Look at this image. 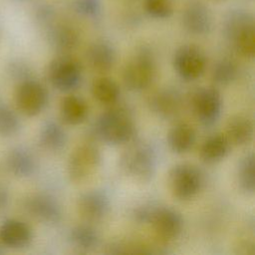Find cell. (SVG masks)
I'll use <instances>...</instances> for the list:
<instances>
[{"label": "cell", "mask_w": 255, "mask_h": 255, "mask_svg": "<svg viewBox=\"0 0 255 255\" xmlns=\"http://www.w3.org/2000/svg\"><path fill=\"white\" fill-rule=\"evenodd\" d=\"M134 218L140 223L149 224L155 237L161 242L176 239L183 228L181 214L169 206L144 204L135 209Z\"/></svg>", "instance_id": "1"}, {"label": "cell", "mask_w": 255, "mask_h": 255, "mask_svg": "<svg viewBox=\"0 0 255 255\" xmlns=\"http://www.w3.org/2000/svg\"><path fill=\"white\" fill-rule=\"evenodd\" d=\"M95 133L102 141L119 145L130 141L135 134V126L130 113L123 107L105 111L97 120Z\"/></svg>", "instance_id": "2"}, {"label": "cell", "mask_w": 255, "mask_h": 255, "mask_svg": "<svg viewBox=\"0 0 255 255\" xmlns=\"http://www.w3.org/2000/svg\"><path fill=\"white\" fill-rule=\"evenodd\" d=\"M156 166V152L149 143L144 141L130 144L120 158V167L124 174L139 183H147L152 180Z\"/></svg>", "instance_id": "3"}, {"label": "cell", "mask_w": 255, "mask_h": 255, "mask_svg": "<svg viewBox=\"0 0 255 255\" xmlns=\"http://www.w3.org/2000/svg\"><path fill=\"white\" fill-rule=\"evenodd\" d=\"M156 74V63L151 51L140 48L128 61L123 70V82L132 92H140L148 88Z\"/></svg>", "instance_id": "4"}, {"label": "cell", "mask_w": 255, "mask_h": 255, "mask_svg": "<svg viewBox=\"0 0 255 255\" xmlns=\"http://www.w3.org/2000/svg\"><path fill=\"white\" fill-rule=\"evenodd\" d=\"M102 161L100 149L93 143L78 145L70 154L68 160V175L75 183L90 180L99 170Z\"/></svg>", "instance_id": "5"}, {"label": "cell", "mask_w": 255, "mask_h": 255, "mask_svg": "<svg viewBox=\"0 0 255 255\" xmlns=\"http://www.w3.org/2000/svg\"><path fill=\"white\" fill-rule=\"evenodd\" d=\"M203 184V175L197 166L178 163L168 172V186L171 194L178 200H190L197 195Z\"/></svg>", "instance_id": "6"}, {"label": "cell", "mask_w": 255, "mask_h": 255, "mask_svg": "<svg viewBox=\"0 0 255 255\" xmlns=\"http://www.w3.org/2000/svg\"><path fill=\"white\" fill-rule=\"evenodd\" d=\"M227 36L235 51L245 58L252 59L255 54V25L253 17L237 13L228 20Z\"/></svg>", "instance_id": "7"}, {"label": "cell", "mask_w": 255, "mask_h": 255, "mask_svg": "<svg viewBox=\"0 0 255 255\" xmlns=\"http://www.w3.org/2000/svg\"><path fill=\"white\" fill-rule=\"evenodd\" d=\"M47 74L54 88L61 92H70L81 83L83 69L77 59L63 55L50 62Z\"/></svg>", "instance_id": "8"}, {"label": "cell", "mask_w": 255, "mask_h": 255, "mask_svg": "<svg viewBox=\"0 0 255 255\" xmlns=\"http://www.w3.org/2000/svg\"><path fill=\"white\" fill-rule=\"evenodd\" d=\"M49 101L46 87L34 79L22 81L15 92V103L18 110L27 117L41 114Z\"/></svg>", "instance_id": "9"}, {"label": "cell", "mask_w": 255, "mask_h": 255, "mask_svg": "<svg viewBox=\"0 0 255 255\" xmlns=\"http://www.w3.org/2000/svg\"><path fill=\"white\" fill-rule=\"evenodd\" d=\"M173 69L184 81L190 82L200 78L206 67V58L203 51L191 44L180 46L172 59Z\"/></svg>", "instance_id": "10"}, {"label": "cell", "mask_w": 255, "mask_h": 255, "mask_svg": "<svg viewBox=\"0 0 255 255\" xmlns=\"http://www.w3.org/2000/svg\"><path fill=\"white\" fill-rule=\"evenodd\" d=\"M191 108L195 118L203 126H212L222 111V98L214 87H201L195 90L191 98Z\"/></svg>", "instance_id": "11"}, {"label": "cell", "mask_w": 255, "mask_h": 255, "mask_svg": "<svg viewBox=\"0 0 255 255\" xmlns=\"http://www.w3.org/2000/svg\"><path fill=\"white\" fill-rule=\"evenodd\" d=\"M77 209L80 216L87 222H99L111 209L110 198L101 190H89L79 196Z\"/></svg>", "instance_id": "12"}, {"label": "cell", "mask_w": 255, "mask_h": 255, "mask_svg": "<svg viewBox=\"0 0 255 255\" xmlns=\"http://www.w3.org/2000/svg\"><path fill=\"white\" fill-rule=\"evenodd\" d=\"M148 104L152 113L158 118L170 120L180 113L182 100L177 90L163 88L151 95Z\"/></svg>", "instance_id": "13"}, {"label": "cell", "mask_w": 255, "mask_h": 255, "mask_svg": "<svg viewBox=\"0 0 255 255\" xmlns=\"http://www.w3.org/2000/svg\"><path fill=\"white\" fill-rule=\"evenodd\" d=\"M30 214L47 224L58 223L62 218V209L59 202L49 194H35L27 201Z\"/></svg>", "instance_id": "14"}, {"label": "cell", "mask_w": 255, "mask_h": 255, "mask_svg": "<svg viewBox=\"0 0 255 255\" xmlns=\"http://www.w3.org/2000/svg\"><path fill=\"white\" fill-rule=\"evenodd\" d=\"M32 238V229L24 221L8 219L0 227V240L10 248H24L30 244Z\"/></svg>", "instance_id": "15"}, {"label": "cell", "mask_w": 255, "mask_h": 255, "mask_svg": "<svg viewBox=\"0 0 255 255\" xmlns=\"http://www.w3.org/2000/svg\"><path fill=\"white\" fill-rule=\"evenodd\" d=\"M182 23L186 31L193 35H204L212 26V16L209 9L200 2L189 4L183 12Z\"/></svg>", "instance_id": "16"}, {"label": "cell", "mask_w": 255, "mask_h": 255, "mask_svg": "<svg viewBox=\"0 0 255 255\" xmlns=\"http://www.w3.org/2000/svg\"><path fill=\"white\" fill-rule=\"evenodd\" d=\"M86 56L90 68L99 74H105L112 70L117 57L115 48L105 41L93 43L87 50Z\"/></svg>", "instance_id": "17"}, {"label": "cell", "mask_w": 255, "mask_h": 255, "mask_svg": "<svg viewBox=\"0 0 255 255\" xmlns=\"http://www.w3.org/2000/svg\"><path fill=\"white\" fill-rule=\"evenodd\" d=\"M224 135L232 145H246L252 140L254 135L253 123L247 116H233L226 124Z\"/></svg>", "instance_id": "18"}, {"label": "cell", "mask_w": 255, "mask_h": 255, "mask_svg": "<svg viewBox=\"0 0 255 255\" xmlns=\"http://www.w3.org/2000/svg\"><path fill=\"white\" fill-rule=\"evenodd\" d=\"M60 117L62 121L70 126H77L85 122L89 114L86 101L77 95H68L61 100Z\"/></svg>", "instance_id": "19"}, {"label": "cell", "mask_w": 255, "mask_h": 255, "mask_svg": "<svg viewBox=\"0 0 255 255\" xmlns=\"http://www.w3.org/2000/svg\"><path fill=\"white\" fill-rule=\"evenodd\" d=\"M196 139L194 128L187 123H178L167 133V144L175 153H185L192 148Z\"/></svg>", "instance_id": "20"}, {"label": "cell", "mask_w": 255, "mask_h": 255, "mask_svg": "<svg viewBox=\"0 0 255 255\" xmlns=\"http://www.w3.org/2000/svg\"><path fill=\"white\" fill-rule=\"evenodd\" d=\"M230 145L224 134H212L202 142L200 146V157L207 163L218 162L227 155Z\"/></svg>", "instance_id": "21"}, {"label": "cell", "mask_w": 255, "mask_h": 255, "mask_svg": "<svg viewBox=\"0 0 255 255\" xmlns=\"http://www.w3.org/2000/svg\"><path fill=\"white\" fill-rule=\"evenodd\" d=\"M7 162L11 172L19 177L32 175L37 167L34 155L25 147L14 148L10 152Z\"/></svg>", "instance_id": "22"}, {"label": "cell", "mask_w": 255, "mask_h": 255, "mask_svg": "<svg viewBox=\"0 0 255 255\" xmlns=\"http://www.w3.org/2000/svg\"><path fill=\"white\" fill-rule=\"evenodd\" d=\"M41 145L50 151H60L67 144L68 136L61 125L56 122H47L40 131Z\"/></svg>", "instance_id": "23"}, {"label": "cell", "mask_w": 255, "mask_h": 255, "mask_svg": "<svg viewBox=\"0 0 255 255\" xmlns=\"http://www.w3.org/2000/svg\"><path fill=\"white\" fill-rule=\"evenodd\" d=\"M237 184L241 191L246 194H254L255 191V157L250 152L239 161L236 171Z\"/></svg>", "instance_id": "24"}, {"label": "cell", "mask_w": 255, "mask_h": 255, "mask_svg": "<svg viewBox=\"0 0 255 255\" xmlns=\"http://www.w3.org/2000/svg\"><path fill=\"white\" fill-rule=\"evenodd\" d=\"M93 97L101 104H115L121 94L118 84L109 77H99L95 79L91 86Z\"/></svg>", "instance_id": "25"}, {"label": "cell", "mask_w": 255, "mask_h": 255, "mask_svg": "<svg viewBox=\"0 0 255 255\" xmlns=\"http://www.w3.org/2000/svg\"><path fill=\"white\" fill-rule=\"evenodd\" d=\"M69 239L77 249L85 252L93 250L99 243L97 231L87 224L78 225L71 229Z\"/></svg>", "instance_id": "26"}, {"label": "cell", "mask_w": 255, "mask_h": 255, "mask_svg": "<svg viewBox=\"0 0 255 255\" xmlns=\"http://www.w3.org/2000/svg\"><path fill=\"white\" fill-rule=\"evenodd\" d=\"M238 75V68L235 62L230 59H221L212 68V80L218 85L232 83Z\"/></svg>", "instance_id": "27"}, {"label": "cell", "mask_w": 255, "mask_h": 255, "mask_svg": "<svg viewBox=\"0 0 255 255\" xmlns=\"http://www.w3.org/2000/svg\"><path fill=\"white\" fill-rule=\"evenodd\" d=\"M51 39L54 46L62 52L75 49L79 41L77 32L72 27L65 25L56 28L52 33Z\"/></svg>", "instance_id": "28"}, {"label": "cell", "mask_w": 255, "mask_h": 255, "mask_svg": "<svg viewBox=\"0 0 255 255\" xmlns=\"http://www.w3.org/2000/svg\"><path fill=\"white\" fill-rule=\"evenodd\" d=\"M20 128L17 114L6 105H0V135L11 136Z\"/></svg>", "instance_id": "29"}, {"label": "cell", "mask_w": 255, "mask_h": 255, "mask_svg": "<svg viewBox=\"0 0 255 255\" xmlns=\"http://www.w3.org/2000/svg\"><path fill=\"white\" fill-rule=\"evenodd\" d=\"M145 11L153 18L166 19L173 12L171 0H144Z\"/></svg>", "instance_id": "30"}, {"label": "cell", "mask_w": 255, "mask_h": 255, "mask_svg": "<svg viewBox=\"0 0 255 255\" xmlns=\"http://www.w3.org/2000/svg\"><path fill=\"white\" fill-rule=\"evenodd\" d=\"M109 254H134V253H153L152 250H148L146 246L138 243L131 242H115L108 246Z\"/></svg>", "instance_id": "31"}, {"label": "cell", "mask_w": 255, "mask_h": 255, "mask_svg": "<svg viewBox=\"0 0 255 255\" xmlns=\"http://www.w3.org/2000/svg\"><path fill=\"white\" fill-rule=\"evenodd\" d=\"M79 7L83 13L87 15H93L96 14L99 10V2L98 0H81Z\"/></svg>", "instance_id": "32"}]
</instances>
